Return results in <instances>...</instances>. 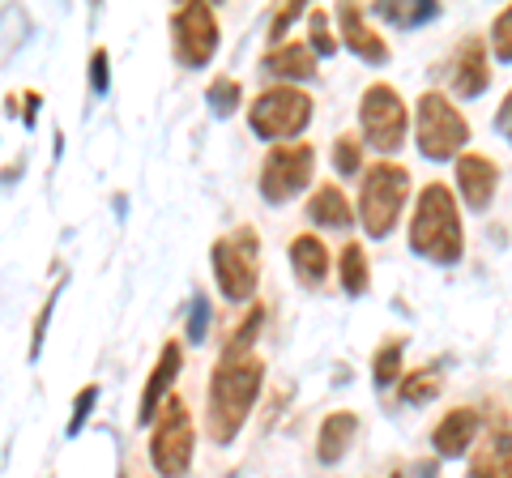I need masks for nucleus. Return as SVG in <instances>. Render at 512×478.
I'll use <instances>...</instances> for the list:
<instances>
[{
  "label": "nucleus",
  "mask_w": 512,
  "mask_h": 478,
  "mask_svg": "<svg viewBox=\"0 0 512 478\" xmlns=\"http://www.w3.org/2000/svg\"><path fill=\"white\" fill-rule=\"evenodd\" d=\"M265 385V359L256 355H222L214 363L210 393H205V432L214 444H231L244 432L248 414Z\"/></svg>",
  "instance_id": "nucleus-1"
},
{
  "label": "nucleus",
  "mask_w": 512,
  "mask_h": 478,
  "mask_svg": "<svg viewBox=\"0 0 512 478\" xmlns=\"http://www.w3.org/2000/svg\"><path fill=\"white\" fill-rule=\"evenodd\" d=\"M410 252L431 265H457L466 257V227H461V210L453 188L431 180L410 218Z\"/></svg>",
  "instance_id": "nucleus-2"
},
{
  "label": "nucleus",
  "mask_w": 512,
  "mask_h": 478,
  "mask_svg": "<svg viewBox=\"0 0 512 478\" xmlns=\"http://www.w3.org/2000/svg\"><path fill=\"white\" fill-rule=\"evenodd\" d=\"M470 141V120L461 116V107L440 90H423L414 103V146L427 163H448L461 158Z\"/></svg>",
  "instance_id": "nucleus-3"
},
{
  "label": "nucleus",
  "mask_w": 512,
  "mask_h": 478,
  "mask_svg": "<svg viewBox=\"0 0 512 478\" xmlns=\"http://www.w3.org/2000/svg\"><path fill=\"white\" fill-rule=\"evenodd\" d=\"M410 201V171L402 163H372L359 180V222L372 239L393 235V227L402 222V210Z\"/></svg>",
  "instance_id": "nucleus-4"
},
{
  "label": "nucleus",
  "mask_w": 512,
  "mask_h": 478,
  "mask_svg": "<svg viewBox=\"0 0 512 478\" xmlns=\"http://www.w3.org/2000/svg\"><path fill=\"white\" fill-rule=\"evenodd\" d=\"M210 265L222 299L231 304H248L261 282V235L252 227H239L235 235H218L210 244Z\"/></svg>",
  "instance_id": "nucleus-5"
},
{
  "label": "nucleus",
  "mask_w": 512,
  "mask_h": 478,
  "mask_svg": "<svg viewBox=\"0 0 512 478\" xmlns=\"http://www.w3.org/2000/svg\"><path fill=\"white\" fill-rule=\"evenodd\" d=\"M192 449H197V427H192V410L180 393H171L154 419L150 432V466L163 478H188Z\"/></svg>",
  "instance_id": "nucleus-6"
},
{
  "label": "nucleus",
  "mask_w": 512,
  "mask_h": 478,
  "mask_svg": "<svg viewBox=\"0 0 512 478\" xmlns=\"http://www.w3.org/2000/svg\"><path fill=\"white\" fill-rule=\"evenodd\" d=\"M308 124H312V94H303L299 86H269L248 107V129L261 141H274V146L295 141Z\"/></svg>",
  "instance_id": "nucleus-7"
},
{
  "label": "nucleus",
  "mask_w": 512,
  "mask_h": 478,
  "mask_svg": "<svg viewBox=\"0 0 512 478\" xmlns=\"http://www.w3.org/2000/svg\"><path fill=\"white\" fill-rule=\"evenodd\" d=\"M359 129H363V141L372 150L397 154L406 146V133H410L406 99L389 82H372L363 90V99H359Z\"/></svg>",
  "instance_id": "nucleus-8"
},
{
  "label": "nucleus",
  "mask_w": 512,
  "mask_h": 478,
  "mask_svg": "<svg viewBox=\"0 0 512 478\" xmlns=\"http://www.w3.org/2000/svg\"><path fill=\"white\" fill-rule=\"evenodd\" d=\"M218 13L214 5H205V0H188L171 13V52L180 60L184 69H205L218 52Z\"/></svg>",
  "instance_id": "nucleus-9"
},
{
  "label": "nucleus",
  "mask_w": 512,
  "mask_h": 478,
  "mask_svg": "<svg viewBox=\"0 0 512 478\" xmlns=\"http://www.w3.org/2000/svg\"><path fill=\"white\" fill-rule=\"evenodd\" d=\"M312 175H316V150L308 146V141L274 146L261 163V197L269 205H286L312 184Z\"/></svg>",
  "instance_id": "nucleus-10"
},
{
  "label": "nucleus",
  "mask_w": 512,
  "mask_h": 478,
  "mask_svg": "<svg viewBox=\"0 0 512 478\" xmlns=\"http://www.w3.org/2000/svg\"><path fill=\"white\" fill-rule=\"evenodd\" d=\"M180 368H184V342L171 338L163 346V355H158V363H154L146 389H141V402H137V423L141 427H154L158 410H163V402L171 397V385H175V376H180Z\"/></svg>",
  "instance_id": "nucleus-11"
},
{
  "label": "nucleus",
  "mask_w": 512,
  "mask_h": 478,
  "mask_svg": "<svg viewBox=\"0 0 512 478\" xmlns=\"http://www.w3.org/2000/svg\"><path fill=\"white\" fill-rule=\"evenodd\" d=\"M448 86L461 99H478V94H487L491 86V60H487V43L483 39H466L453 52V65H448Z\"/></svg>",
  "instance_id": "nucleus-12"
},
{
  "label": "nucleus",
  "mask_w": 512,
  "mask_h": 478,
  "mask_svg": "<svg viewBox=\"0 0 512 478\" xmlns=\"http://www.w3.org/2000/svg\"><path fill=\"white\" fill-rule=\"evenodd\" d=\"M338 30H342V47L355 52L363 65H389V43L372 30L359 5H338Z\"/></svg>",
  "instance_id": "nucleus-13"
},
{
  "label": "nucleus",
  "mask_w": 512,
  "mask_h": 478,
  "mask_svg": "<svg viewBox=\"0 0 512 478\" xmlns=\"http://www.w3.org/2000/svg\"><path fill=\"white\" fill-rule=\"evenodd\" d=\"M457 188H461V201L483 214L495 197V188H500V167H495L487 154L466 150L457 158Z\"/></svg>",
  "instance_id": "nucleus-14"
},
{
  "label": "nucleus",
  "mask_w": 512,
  "mask_h": 478,
  "mask_svg": "<svg viewBox=\"0 0 512 478\" xmlns=\"http://www.w3.org/2000/svg\"><path fill=\"white\" fill-rule=\"evenodd\" d=\"M478 427H483V414H478L474 406H453L436 427H431V449H436L440 457L470 453L474 440H478Z\"/></svg>",
  "instance_id": "nucleus-15"
},
{
  "label": "nucleus",
  "mask_w": 512,
  "mask_h": 478,
  "mask_svg": "<svg viewBox=\"0 0 512 478\" xmlns=\"http://www.w3.org/2000/svg\"><path fill=\"white\" fill-rule=\"evenodd\" d=\"M470 478H512V427L495 423L470 453Z\"/></svg>",
  "instance_id": "nucleus-16"
},
{
  "label": "nucleus",
  "mask_w": 512,
  "mask_h": 478,
  "mask_svg": "<svg viewBox=\"0 0 512 478\" xmlns=\"http://www.w3.org/2000/svg\"><path fill=\"white\" fill-rule=\"evenodd\" d=\"M359 436V414L355 410H333L320 419L316 427V457L325 466H338V461L350 453V440Z\"/></svg>",
  "instance_id": "nucleus-17"
},
{
  "label": "nucleus",
  "mask_w": 512,
  "mask_h": 478,
  "mask_svg": "<svg viewBox=\"0 0 512 478\" xmlns=\"http://www.w3.org/2000/svg\"><path fill=\"white\" fill-rule=\"evenodd\" d=\"M261 69L269 77H278V82H286V86L312 82V77H316V56H312L308 43H282V47H269L265 60H261Z\"/></svg>",
  "instance_id": "nucleus-18"
},
{
  "label": "nucleus",
  "mask_w": 512,
  "mask_h": 478,
  "mask_svg": "<svg viewBox=\"0 0 512 478\" xmlns=\"http://www.w3.org/2000/svg\"><path fill=\"white\" fill-rule=\"evenodd\" d=\"M308 222L312 227H325V231H346L350 222H355V205L346 201L338 184H320L308 197Z\"/></svg>",
  "instance_id": "nucleus-19"
},
{
  "label": "nucleus",
  "mask_w": 512,
  "mask_h": 478,
  "mask_svg": "<svg viewBox=\"0 0 512 478\" xmlns=\"http://www.w3.org/2000/svg\"><path fill=\"white\" fill-rule=\"evenodd\" d=\"M291 265H295V274L303 286H320L329 278V248H325V239L312 235V231H303L291 239Z\"/></svg>",
  "instance_id": "nucleus-20"
},
{
  "label": "nucleus",
  "mask_w": 512,
  "mask_h": 478,
  "mask_svg": "<svg viewBox=\"0 0 512 478\" xmlns=\"http://www.w3.org/2000/svg\"><path fill=\"white\" fill-rule=\"evenodd\" d=\"M342 291L350 299H359L372 291V261H367L363 244H346L342 248Z\"/></svg>",
  "instance_id": "nucleus-21"
},
{
  "label": "nucleus",
  "mask_w": 512,
  "mask_h": 478,
  "mask_svg": "<svg viewBox=\"0 0 512 478\" xmlns=\"http://www.w3.org/2000/svg\"><path fill=\"white\" fill-rule=\"evenodd\" d=\"M402 355H406V338H384L380 350H376V359H372V380H376V389H393V385H402Z\"/></svg>",
  "instance_id": "nucleus-22"
},
{
  "label": "nucleus",
  "mask_w": 512,
  "mask_h": 478,
  "mask_svg": "<svg viewBox=\"0 0 512 478\" xmlns=\"http://www.w3.org/2000/svg\"><path fill=\"white\" fill-rule=\"evenodd\" d=\"M444 380H440V368H414L402 376V385H397V397H402L406 406H427L431 397H440Z\"/></svg>",
  "instance_id": "nucleus-23"
},
{
  "label": "nucleus",
  "mask_w": 512,
  "mask_h": 478,
  "mask_svg": "<svg viewBox=\"0 0 512 478\" xmlns=\"http://www.w3.org/2000/svg\"><path fill=\"white\" fill-rule=\"evenodd\" d=\"M372 13L393 26H423L431 18H440V5H431V0H402V5H376Z\"/></svg>",
  "instance_id": "nucleus-24"
},
{
  "label": "nucleus",
  "mask_w": 512,
  "mask_h": 478,
  "mask_svg": "<svg viewBox=\"0 0 512 478\" xmlns=\"http://www.w3.org/2000/svg\"><path fill=\"white\" fill-rule=\"evenodd\" d=\"M205 103H210L214 116H235L239 107H244V86L235 82V77H214L210 86H205Z\"/></svg>",
  "instance_id": "nucleus-25"
},
{
  "label": "nucleus",
  "mask_w": 512,
  "mask_h": 478,
  "mask_svg": "<svg viewBox=\"0 0 512 478\" xmlns=\"http://www.w3.org/2000/svg\"><path fill=\"white\" fill-rule=\"evenodd\" d=\"M333 171L346 180H363V141L359 133H342L333 141Z\"/></svg>",
  "instance_id": "nucleus-26"
},
{
  "label": "nucleus",
  "mask_w": 512,
  "mask_h": 478,
  "mask_svg": "<svg viewBox=\"0 0 512 478\" xmlns=\"http://www.w3.org/2000/svg\"><path fill=\"white\" fill-rule=\"evenodd\" d=\"M261 329H265V304H252L244 312V321H239V329L227 338V350H222V355H252V342L261 338Z\"/></svg>",
  "instance_id": "nucleus-27"
},
{
  "label": "nucleus",
  "mask_w": 512,
  "mask_h": 478,
  "mask_svg": "<svg viewBox=\"0 0 512 478\" xmlns=\"http://www.w3.org/2000/svg\"><path fill=\"white\" fill-rule=\"evenodd\" d=\"M308 47H312V56H333L338 52V39H333V26H329V13L325 9H312L308 13Z\"/></svg>",
  "instance_id": "nucleus-28"
},
{
  "label": "nucleus",
  "mask_w": 512,
  "mask_h": 478,
  "mask_svg": "<svg viewBox=\"0 0 512 478\" xmlns=\"http://www.w3.org/2000/svg\"><path fill=\"white\" fill-rule=\"evenodd\" d=\"M491 52L500 65H512V5H504L500 13L491 18Z\"/></svg>",
  "instance_id": "nucleus-29"
},
{
  "label": "nucleus",
  "mask_w": 512,
  "mask_h": 478,
  "mask_svg": "<svg viewBox=\"0 0 512 478\" xmlns=\"http://www.w3.org/2000/svg\"><path fill=\"white\" fill-rule=\"evenodd\" d=\"M60 291H64V282H56L52 286V295H47V304L39 308V316H35V329H30V363H35L39 355H43V338H47V325H52V312H56V299H60Z\"/></svg>",
  "instance_id": "nucleus-30"
},
{
  "label": "nucleus",
  "mask_w": 512,
  "mask_h": 478,
  "mask_svg": "<svg viewBox=\"0 0 512 478\" xmlns=\"http://www.w3.org/2000/svg\"><path fill=\"white\" fill-rule=\"evenodd\" d=\"M94 402H99V385H86V389H77V397H73V414H69V427H64V436H82V427H86V419L94 414Z\"/></svg>",
  "instance_id": "nucleus-31"
},
{
  "label": "nucleus",
  "mask_w": 512,
  "mask_h": 478,
  "mask_svg": "<svg viewBox=\"0 0 512 478\" xmlns=\"http://www.w3.org/2000/svg\"><path fill=\"white\" fill-rule=\"evenodd\" d=\"M299 18H303V5H299V0H291V5H278L274 22H269V43L282 47V43H286V30H291Z\"/></svg>",
  "instance_id": "nucleus-32"
},
{
  "label": "nucleus",
  "mask_w": 512,
  "mask_h": 478,
  "mask_svg": "<svg viewBox=\"0 0 512 478\" xmlns=\"http://www.w3.org/2000/svg\"><path fill=\"white\" fill-rule=\"evenodd\" d=\"M90 90L94 94L111 90V56H107V47H94L90 52Z\"/></svg>",
  "instance_id": "nucleus-33"
},
{
  "label": "nucleus",
  "mask_w": 512,
  "mask_h": 478,
  "mask_svg": "<svg viewBox=\"0 0 512 478\" xmlns=\"http://www.w3.org/2000/svg\"><path fill=\"white\" fill-rule=\"evenodd\" d=\"M205 329H210V299L192 295V321H188V346L205 342Z\"/></svg>",
  "instance_id": "nucleus-34"
},
{
  "label": "nucleus",
  "mask_w": 512,
  "mask_h": 478,
  "mask_svg": "<svg viewBox=\"0 0 512 478\" xmlns=\"http://www.w3.org/2000/svg\"><path fill=\"white\" fill-rule=\"evenodd\" d=\"M495 133H500L504 141H512V90L504 94V103H500V111H495Z\"/></svg>",
  "instance_id": "nucleus-35"
},
{
  "label": "nucleus",
  "mask_w": 512,
  "mask_h": 478,
  "mask_svg": "<svg viewBox=\"0 0 512 478\" xmlns=\"http://www.w3.org/2000/svg\"><path fill=\"white\" fill-rule=\"evenodd\" d=\"M22 103H26V107H22L26 129H35V120H39V103H43V99H39V90H26V94H22Z\"/></svg>",
  "instance_id": "nucleus-36"
},
{
  "label": "nucleus",
  "mask_w": 512,
  "mask_h": 478,
  "mask_svg": "<svg viewBox=\"0 0 512 478\" xmlns=\"http://www.w3.org/2000/svg\"><path fill=\"white\" fill-rule=\"evenodd\" d=\"M18 175H22V163H9L5 171H0V184H13V180H18Z\"/></svg>",
  "instance_id": "nucleus-37"
},
{
  "label": "nucleus",
  "mask_w": 512,
  "mask_h": 478,
  "mask_svg": "<svg viewBox=\"0 0 512 478\" xmlns=\"http://www.w3.org/2000/svg\"><path fill=\"white\" fill-rule=\"evenodd\" d=\"M393 478H402V474H393Z\"/></svg>",
  "instance_id": "nucleus-38"
}]
</instances>
